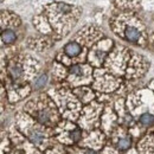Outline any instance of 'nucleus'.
I'll return each instance as SVG.
<instances>
[{"mask_svg": "<svg viewBox=\"0 0 154 154\" xmlns=\"http://www.w3.org/2000/svg\"><path fill=\"white\" fill-rule=\"evenodd\" d=\"M140 122H141L142 125H145V126H149V125H152L154 122V116L151 115V114H148V113L142 114L141 117H140Z\"/></svg>", "mask_w": 154, "mask_h": 154, "instance_id": "4468645a", "label": "nucleus"}, {"mask_svg": "<svg viewBox=\"0 0 154 154\" xmlns=\"http://www.w3.org/2000/svg\"><path fill=\"white\" fill-rule=\"evenodd\" d=\"M101 45H98L97 48L94 49V51L90 52V60H93L94 64L100 65L103 60L104 56L107 55V51L109 50V48L112 46V40H104L102 43H100Z\"/></svg>", "mask_w": 154, "mask_h": 154, "instance_id": "39448f33", "label": "nucleus"}, {"mask_svg": "<svg viewBox=\"0 0 154 154\" xmlns=\"http://www.w3.org/2000/svg\"><path fill=\"white\" fill-rule=\"evenodd\" d=\"M26 134L29 136L30 141L33 142L35 145H37L38 147H40V148L46 147L49 139H48V135L45 133V131L40 126H37V125L33 126L32 125L30 127V129L26 131Z\"/></svg>", "mask_w": 154, "mask_h": 154, "instance_id": "7ed1b4c3", "label": "nucleus"}, {"mask_svg": "<svg viewBox=\"0 0 154 154\" xmlns=\"http://www.w3.org/2000/svg\"><path fill=\"white\" fill-rule=\"evenodd\" d=\"M75 94L82 100V102H89L94 97V94L91 93V90H89L87 88H79V89H77L76 91H75Z\"/></svg>", "mask_w": 154, "mask_h": 154, "instance_id": "9b49d317", "label": "nucleus"}, {"mask_svg": "<svg viewBox=\"0 0 154 154\" xmlns=\"http://www.w3.org/2000/svg\"><path fill=\"white\" fill-rule=\"evenodd\" d=\"M90 75H91V70L87 65H74L70 70V76L77 78V81H82V78L84 81H88Z\"/></svg>", "mask_w": 154, "mask_h": 154, "instance_id": "423d86ee", "label": "nucleus"}, {"mask_svg": "<svg viewBox=\"0 0 154 154\" xmlns=\"http://www.w3.org/2000/svg\"><path fill=\"white\" fill-rule=\"evenodd\" d=\"M81 51H82V46L76 42H71V43L66 44L64 48V52L69 57H76L81 54Z\"/></svg>", "mask_w": 154, "mask_h": 154, "instance_id": "9d476101", "label": "nucleus"}, {"mask_svg": "<svg viewBox=\"0 0 154 154\" xmlns=\"http://www.w3.org/2000/svg\"><path fill=\"white\" fill-rule=\"evenodd\" d=\"M66 125V129H60L59 133H58L57 137L63 141L64 143H75V142H78L81 140V136H82V133L81 131L75 127L74 125H70V123H65Z\"/></svg>", "mask_w": 154, "mask_h": 154, "instance_id": "20e7f679", "label": "nucleus"}, {"mask_svg": "<svg viewBox=\"0 0 154 154\" xmlns=\"http://www.w3.org/2000/svg\"><path fill=\"white\" fill-rule=\"evenodd\" d=\"M84 154H97L95 151H91V149H85L84 151Z\"/></svg>", "mask_w": 154, "mask_h": 154, "instance_id": "dca6fc26", "label": "nucleus"}, {"mask_svg": "<svg viewBox=\"0 0 154 154\" xmlns=\"http://www.w3.org/2000/svg\"><path fill=\"white\" fill-rule=\"evenodd\" d=\"M59 98V106L62 109V113L68 119H76L78 113V103L75 97L69 95L66 91L62 93Z\"/></svg>", "mask_w": 154, "mask_h": 154, "instance_id": "f03ea898", "label": "nucleus"}, {"mask_svg": "<svg viewBox=\"0 0 154 154\" xmlns=\"http://www.w3.org/2000/svg\"><path fill=\"white\" fill-rule=\"evenodd\" d=\"M48 154H60L58 152L57 149H55V151H50V152H48Z\"/></svg>", "mask_w": 154, "mask_h": 154, "instance_id": "f3484780", "label": "nucleus"}, {"mask_svg": "<svg viewBox=\"0 0 154 154\" xmlns=\"http://www.w3.org/2000/svg\"><path fill=\"white\" fill-rule=\"evenodd\" d=\"M17 38V36H16V33L13 32V31H11V30H5V31H2V35H1V39H2V42L5 43V44H12L14 40Z\"/></svg>", "mask_w": 154, "mask_h": 154, "instance_id": "f8f14e48", "label": "nucleus"}, {"mask_svg": "<svg viewBox=\"0 0 154 154\" xmlns=\"http://www.w3.org/2000/svg\"><path fill=\"white\" fill-rule=\"evenodd\" d=\"M140 154H154V137H145L139 146Z\"/></svg>", "mask_w": 154, "mask_h": 154, "instance_id": "6e6552de", "label": "nucleus"}, {"mask_svg": "<svg viewBox=\"0 0 154 154\" xmlns=\"http://www.w3.org/2000/svg\"><path fill=\"white\" fill-rule=\"evenodd\" d=\"M29 104L33 106V109H29V112L37 119V121L42 125L52 127L58 122V113L56 112L55 106L50 100L42 96L40 101H32Z\"/></svg>", "mask_w": 154, "mask_h": 154, "instance_id": "f257e3e1", "label": "nucleus"}, {"mask_svg": "<svg viewBox=\"0 0 154 154\" xmlns=\"http://www.w3.org/2000/svg\"><path fill=\"white\" fill-rule=\"evenodd\" d=\"M8 72H10V76L13 81H18L20 79L23 75H24V70H23V66L20 65L18 62H12L10 64V68H8Z\"/></svg>", "mask_w": 154, "mask_h": 154, "instance_id": "1a4fd4ad", "label": "nucleus"}, {"mask_svg": "<svg viewBox=\"0 0 154 154\" xmlns=\"http://www.w3.org/2000/svg\"><path fill=\"white\" fill-rule=\"evenodd\" d=\"M46 79H48V77L45 76V75H42V76L37 79L36 84H35V85H36V88H43V87L45 85V83H46Z\"/></svg>", "mask_w": 154, "mask_h": 154, "instance_id": "2eb2a0df", "label": "nucleus"}, {"mask_svg": "<svg viewBox=\"0 0 154 154\" xmlns=\"http://www.w3.org/2000/svg\"><path fill=\"white\" fill-rule=\"evenodd\" d=\"M129 147H131V139H128V137L120 139V141L117 142V148H119V149H121V151L128 149Z\"/></svg>", "mask_w": 154, "mask_h": 154, "instance_id": "ddd939ff", "label": "nucleus"}, {"mask_svg": "<svg viewBox=\"0 0 154 154\" xmlns=\"http://www.w3.org/2000/svg\"><path fill=\"white\" fill-rule=\"evenodd\" d=\"M125 37L129 42L137 43L140 40V38H141V31L136 26H133V25L126 26V29H125Z\"/></svg>", "mask_w": 154, "mask_h": 154, "instance_id": "0eeeda50", "label": "nucleus"}]
</instances>
